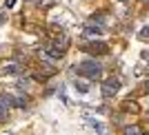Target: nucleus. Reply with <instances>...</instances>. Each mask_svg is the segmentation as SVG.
Masks as SVG:
<instances>
[{
	"label": "nucleus",
	"mask_w": 149,
	"mask_h": 135,
	"mask_svg": "<svg viewBox=\"0 0 149 135\" xmlns=\"http://www.w3.org/2000/svg\"><path fill=\"white\" fill-rule=\"evenodd\" d=\"M145 2H149V0H145Z\"/></svg>",
	"instance_id": "18"
},
{
	"label": "nucleus",
	"mask_w": 149,
	"mask_h": 135,
	"mask_svg": "<svg viewBox=\"0 0 149 135\" xmlns=\"http://www.w3.org/2000/svg\"><path fill=\"white\" fill-rule=\"evenodd\" d=\"M9 135H13V133H9Z\"/></svg>",
	"instance_id": "19"
},
{
	"label": "nucleus",
	"mask_w": 149,
	"mask_h": 135,
	"mask_svg": "<svg viewBox=\"0 0 149 135\" xmlns=\"http://www.w3.org/2000/svg\"><path fill=\"white\" fill-rule=\"evenodd\" d=\"M87 51L89 53H107V51H109V47H107V42H96V40H93L91 44H87Z\"/></svg>",
	"instance_id": "5"
},
{
	"label": "nucleus",
	"mask_w": 149,
	"mask_h": 135,
	"mask_svg": "<svg viewBox=\"0 0 149 135\" xmlns=\"http://www.w3.org/2000/svg\"><path fill=\"white\" fill-rule=\"evenodd\" d=\"M85 120L89 122V126H91V129H96V133H98V135H109V133H107V129H105V126H102V124L98 122V120H96V117L85 115Z\"/></svg>",
	"instance_id": "6"
},
{
	"label": "nucleus",
	"mask_w": 149,
	"mask_h": 135,
	"mask_svg": "<svg viewBox=\"0 0 149 135\" xmlns=\"http://www.w3.org/2000/svg\"><path fill=\"white\" fill-rule=\"evenodd\" d=\"M76 69H78V73L85 75L87 80H98L100 75H102V67H100L96 60H82Z\"/></svg>",
	"instance_id": "1"
},
{
	"label": "nucleus",
	"mask_w": 149,
	"mask_h": 135,
	"mask_svg": "<svg viewBox=\"0 0 149 135\" xmlns=\"http://www.w3.org/2000/svg\"><path fill=\"white\" fill-rule=\"evenodd\" d=\"M82 33H85L87 38H98L100 33H102V29H100V27H93V25H87Z\"/></svg>",
	"instance_id": "7"
},
{
	"label": "nucleus",
	"mask_w": 149,
	"mask_h": 135,
	"mask_svg": "<svg viewBox=\"0 0 149 135\" xmlns=\"http://www.w3.org/2000/svg\"><path fill=\"white\" fill-rule=\"evenodd\" d=\"M143 60H147V62H149V51H143Z\"/></svg>",
	"instance_id": "14"
},
{
	"label": "nucleus",
	"mask_w": 149,
	"mask_h": 135,
	"mask_svg": "<svg viewBox=\"0 0 149 135\" xmlns=\"http://www.w3.org/2000/svg\"><path fill=\"white\" fill-rule=\"evenodd\" d=\"M145 86H147V89H149V80H147V84H145Z\"/></svg>",
	"instance_id": "16"
},
{
	"label": "nucleus",
	"mask_w": 149,
	"mask_h": 135,
	"mask_svg": "<svg viewBox=\"0 0 149 135\" xmlns=\"http://www.w3.org/2000/svg\"><path fill=\"white\" fill-rule=\"evenodd\" d=\"M125 135H140V131H138V126H125Z\"/></svg>",
	"instance_id": "10"
},
{
	"label": "nucleus",
	"mask_w": 149,
	"mask_h": 135,
	"mask_svg": "<svg viewBox=\"0 0 149 135\" xmlns=\"http://www.w3.org/2000/svg\"><path fill=\"white\" fill-rule=\"evenodd\" d=\"M25 71L22 69V64H18V62H7L5 67H2V73H7V75H20Z\"/></svg>",
	"instance_id": "4"
},
{
	"label": "nucleus",
	"mask_w": 149,
	"mask_h": 135,
	"mask_svg": "<svg viewBox=\"0 0 149 135\" xmlns=\"http://www.w3.org/2000/svg\"><path fill=\"white\" fill-rule=\"evenodd\" d=\"M27 102H29V100H27V98H22V95L13 98V104H16V106H20V109H25V106H27Z\"/></svg>",
	"instance_id": "9"
},
{
	"label": "nucleus",
	"mask_w": 149,
	"mask_h": 135,
	"mask_svg": "<svg viewBox=\"0 0 149 135\" xmlns=\"http://www.w3.org/2000/svg\"><path fill=\"white\" fill-rule=\"evenodd\" d=\"M5 20H7V16H5V13H0V27H2V22H5Z\"/></svg>",
	"instance_id": "15"
},
{
	"label": "nucleus",
	"mask_w": 149,
	"mask_h": 135,
	"mask_svg": "<svg viewBox=\"0 0 149 135\" xmlns=\"http://www.w3.org/2000/svg\"><path fill=\"white\" fill-rule=\"evenodd\" d=\"M11 104H13V98L11 95H0V117L5 120V117H9V109H11Z\"/></svg>",
	"instance_id": "3"
},
{
	"label": "nucleus",
	"mask_w": 149,
	"mask_h": 135,
	"mask_svg": "<svg viewBox=\"0 0 149 135\" xmlns=\"http://www.w3.org/2000/svg\"><path fill=\"white\" fill-rule=\"evenodd\" d=\"M120 2H129V0H120Z\"/></svg>",
	"instance_id": "17"
},
{
	"label": "nucleus",
	"mask_w": 149,
	"mask_h": 135,
	"mask_svg": "<svg viewBox=\"0 0 149 135\" xmlns=\"http://www.w3.org/2000/svg\"><path fill=\"white\" fill-rule=\"evenodd\" d=\"M27 86H29V80H18V89H27Z\"/></svg>",
	"instance_id": "12"
},
{
	"label": "nucleus",
	"mask_w": 149,
	"mask_h": 135,
	"mask_svg": "<svg viewBox=\"0 0 149 135\" xmlns=\"http://www.w3.org/2000/svg\"><path fill=\"white\" fill-rule=\"evenodd\" d=\"M145 135H149V133H145Z\"/></svg>",
	"instance_id": "20"
},
{
	"label": "nucleus",
	"mask_w": 149,
	"mask_h": 135,
	"mask_svg": "<svg viewBox=\"0 0 149 135\" xmlns=\"http://www.w3.org/2000/svg\"><path fill=\"white\" fill-rule=\"evenodd\" d=\"M76 89H78L80 93H87L89 91V82L87 80H76Z\"/></svg>",
	"instance_id": "8"
},
{
	"label": "nucleus",
	"mask_w": 149,
	"mask_h": 135,
	"mask_svg": "<svg viewBox=\"0 0 149 135\" xmlns=\"http://www.w3.org/2000/svg\"><path fill=\"white\" fill-rule=\"evenodd\" d=\"M13 5H16V0H7V2H5V7H7V9H11Z\"/></svg>",
	"instance_id": "13"
},
{
	"label": "nucleus",
	"mask_w": 149,
	"mask_h": 135,
	"mask_svg": "<svg viewBox=\"0 0 149 135\" xmlns=\"http://www.w3.org/2000/svg\"><path fill=\"white\" fill-rule=\"evenodd\" d=\"M138 38H140V40H149V27H143L140 33H138Z\"/></svg>",
	"instance_id": "11"
},
{
	"label": "nucleus",
	"mask_w": 149,
	"mask_h": 135,
	"mask_svg": "<svg viewBox=\"0 0 149 135\" xmlns=\"http://www.w3.org/2000/svg\"><path fill=\"white\" fill-rule=\"evenodd\" d=\"M118 89H120V82L116 80V78H107L105 82H102V98H111V95H116L118 93Z\"/></svg>",
	"instance_id": "2"
}]
</instances>
